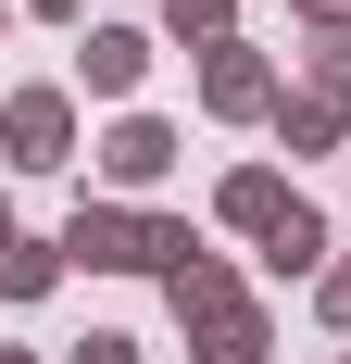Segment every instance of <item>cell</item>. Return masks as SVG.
Listing matches in <instances>:
<instances>
[{"label":"cell","instance_id":"7c38bea8","mask_svg":"<svg viewBox=\"0 0 351 364\" xmlns=\"http://www.w3.org/2000/svg\"><path fill=\"white\" fill-rule=\"evenodd\" d=\"M301 63H314L326 101H351V26H314V38H301Z\"/></svg>","mask_w":351,"mask_h":364},{"label":"cell","instance_id":"7a4b0ae2","mask_svg":"<svg viewBox=\"0 0 351 364\" xmlns=\"http://www.w3.org/2000/svg\"><path fill=\"white\" fill-rule=\"evenodd\" d=\"M201 101L226 113V126H251V113L276 126V101H288V88H276V63H264V50H239V38H226V50L201 63Z\"/></svg>","mask_w":351,"mask_h":364},{"label":"cell","instance_id":"9a60e30c","mask_svg":"<svg viewBox=\"0 0 351 364\" xmlns=\"http://www.w3.org/2000/svg\"><path fill=\"white\" fill-rule=\"evenodd\" d=\"M314 314H326V327H351V264H326V277H314Z\"/></svg>","mask_w":351,"mask_h":364},{"label":"cell","instance_id":"3957f363","mask_svg":"<svg viewBox=\"0 0 351 364\" xmlns=\"http://www.w3.org/2000/svg\"><path fill=\"white\" fill-rule=\"evenodd\" d=\"M163 301H176V327H188V339H213V327H239V314H251V289H239V264H188V277H163Z\"/></svg>","mask_w":351,"mask_h":364},{"label":"cell","instance_id":"2e32d148","mask_svg":"<svg viewBox=\"0 0 351 364\" xmlns=\"http://www.w3.org/2000/svg\"><path fill=\"white\" fill-rule=\"evenodd\" d=\"M13 13H50V26H75V13H88V0H13Z\"/></svg>","mask_w":351,"mask_h":364},{"label":"cell","instance_id":"9c48e42d","mask_svg":"<svg viewBox=\"0 0 351 364\" xmlns=\"http://www.w3.org/2000/svg\"><path fill=\"white\" fill-rule=\"evenodd\" d=\"M264 264H276V277H326V214H314V201H288V214H276Z\"/></svg>","mask_w":351,"mask_h":364},{"label":"cell","instance_id":"6da1fadb","mask_svg":"<svg viewBox=\"0 0 351 364\" xmlns=\"http://www.w3.org/2000/svg\"><path fill=\"white\" fill-rule=\"evenodd\" d=\"M0 151H13L26 176L75 164V101H63V88H13V101H0Z\"/></svg>","mask_w":351,"mask_h":364},{"label":"cell","instance_id":"ac0fdd59","mask_svg":"<svg viewBox=\"0 0 351 364\" xmlns=\"http://www.w3.org/2000/svg\"><path fill=\"white\" fill-rule=\"evenodd\" d=\"M13 239H26V226H13V201H0V252H13Z\"/></svg>","mask_w":351,"mask_h":364},{"label":"cell","instance_id":"5bb4252c","mask_svg":"<svg viewBox=\"0 0 351 364\" xmlns=\"http://www.w3.org/2000/svg\"><path fill=\"white\" fill-rule=\"evenodd\" d=\"M63 364H139V339H126V327H88V339H75Z\"/></svg>","mask_w":351,"mask_h":364},{"label":"cell","instance_id":"5b68a950","mask_svg":"<svg viewBox=\"0 0 351 364\" xmlns=\"http://www.w3.org/2000/svg\"><path fill=\"white\" fill-rule=\"evenodd\" d=\"M75 75H88V101H126L151 75V26H88L75 38Z\"/></svg>","mask_w":351,"mask_h":364},{"label":"cell","instance_id":"4fadbf2b","mask_svg":"<svg viewBox=\"0 0 351 364\" xmlns=\"http://www.w3.org/2000/svg\"><path fill=\"white\" fill-rule=\"evenodd\" d=\"M201 364H264V314H239V327H213V339H188Z\"/></svg>","mask_w":351,"mask_h":364},{"label":"cell","instance_id":"52a82bcc","mask_svg":"<svg viewBox=\"0 0 351 364\" xmlns=\"http://www.w3.org/2000/svg\"><path fill=\"white\" fill-rule=\"evenodd\" d=\"M288 201H301V188H288L276 164H239V176L213 188V214H226V226H251V239H276V214H288Z\"/></svg>","mask_w":351,"mask_h":364},{"label":"cell","instance_id":"8fae6325","mask_svg":"<svg viewBox=\"0 0 351 364\" xmlns=\"http://www.w3.org/2000/svg\"><path fill=\"white\" fill-rule=\"evenodd\" d=\"M163 38H201V50H226V38H239V0H163Z\"/></svg>","mask_w":351,"mask_h":364},{"label":"cell","instance_id":"8992f818","mask_svg":"<svg viewBox=\"0 0 351 364\" xmlns=\"http://www.w3.org/2000/svg\"><path fill=\"white\" fill-rule=\"evenodd\" d=\"M63 264L126 277V264H139V214H126V201H75V214H63Z\"/></svg>","mask_w":351,"mask_h":364},{"label":"cell","instance_id":"277c9868","mask_svg":"<svg viewBox=\"0 0 351 364\" xmlns=\"http://www.w3.org/2000/svg\"><path fill=\"white\" fill-rule=\"evenodd\" d=\"M163 164H176V126H163V113H113V126H101V176L113 188H163Z\"/></svg>","mask_w":351,"mask_h":364},{"label":"cell","instance_id":"ffe728a7","mask_svg":"<svg viewBox=\"0 0 351 364\" xmlns=\"http://www.w3.org/2000/svg\"><path fill=\"white\" fill-rule=\"evenodd\" d=\"M0 364H26V352H0Z\"/></svg>","mask_w":351,"mask_h":364},{"label":"cell","instance_id":"ba28073f","mask_svg":"<svg viewBox=\"0 0 351 364\" xmlns=\"http://www.w3.org/2000/svg\"><path fill=\"white\" fill-rule=\"evenodd\" d=\"M339 139H351V101H326V88L276 101V151H339Z\"/></svg>","mask_w":351,"mask_h":364},{"label":"cell","instance_id":"e0dca14e","mask_svg":"<svg viewBox=\"0 0 351 364\" xmlns=\"http://www.w3.org/2000/svg\"><path fill=\"white\" fill-rule=\"evenodd\" d=\"M301 13H314V26H351V0H301Z\"/></svg>","mask_w":351,"mask_h":364},{"label":"cell","instance_id":"30bf717a","mask_svg":"<svg viewBox=\"0 0 351 364\" xmlns=\"http://www.w3.org/2000/svg\"><path fill=\"white\" fill-rule=\"evenodd\" d=\"M63 289V239H13L0 252V301H50Z\"/></svg>","mask_w":351,"mask_h":364},{"label":"cell","instance_id":"d6986e66","mask_svg":"<svg viewBox=\"0 0 351 364\" xmlns=\"http://www.w3.org/2000/svg\"><path fill=\"white\" fill-rule=\"evenodd\" d=\"M0 38H13V0H0Z\"/></svg>","mask_w":351,"mask_h":364}]
</instances>
